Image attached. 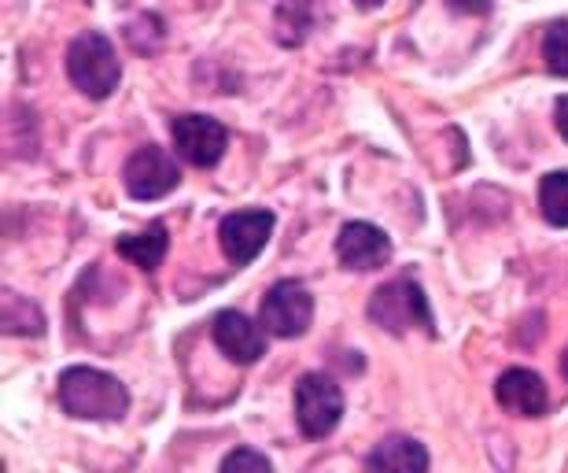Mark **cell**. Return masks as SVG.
<instances>
[{"label": "cell", "instance_id": "obj_16", "mask_svg": "<svg viewBox=\"0 0 568 473\" xmlns=\"http://www.w3.org/2000/svg\"><path fill=\"white\" fill-rule=\"evenodd\" d=\"M542 60H547V71L568 78V22H554V27L542 33Z\"/></svg>", "mask_w": 568, "mask_h": 473}, {"label": "cell", "instance_id": "obj_19", "mask_svg": "<svg viewBox=\"0 0 568 473\" xmlns=\"http://www.w3.org/2000/svg\"><path fill=\"white\" fill-rule=\"evenodd\" d=\"M558 130H561V138L568 141V97L558 100Z\"/></svg>", "mask_w": 568, "mask_h": 473}, {"label": "cell", "instance_id": "obj_5", "mask_svg": "<svg viewBox=\"0 0 568 473\" xmlns=\"http://www.w3.org/2000/svg\"><path fill=\"white\" fill-rule=\"evenodd\" d=\"M258 322H263V330L270 336H281V341L303 336L314 322V296L300 285V281L284 278L266 292L263 311H258Z\"/></svg>", "mask_w": 568, "mask_h": 473}, {"label": "cell", "instance_id": "obj_2", "mask_svg": "<svg viewBox=\"0 0 568 473\" xmlns=\"http://www.w3.org/2000/svg\"><path fill=\"white\" fill-rule=\"evenodd\" d=\"M67 78L74 82V89H82L85 97L108 100L122 82V63L115 44L108 41V33L85 30L78 33L67 49Z\"/></svg>", "mask_w": 568, "mask_h": 473}, {"label": "cell", "instance_id": "obj_20", "mask_svg": "<svg viewBox=\"0 0 568 473\" xmlns=\"http://www.w3.org/2000/svg\"><path fill=\"white\" fill-rule=\"evenodd\" d=\"M561 374L568 378V348H565V355H561Z\"/></svg>", "mask_w": 568, "mask_h": 473}, {"label": "cell", "instance_id": "obj_12", "mask_svg": "<svg viewBox=\"0 0 568 473\" xmlns=\"http://www.w3.org/2000/svg\"><path fill=\"white\" fill-rule=\"evenodd\" d=\"M366 473H428V452L414 436H388L369 452Z\"/></svg>", "mask_w": 568, "mask_h": 473}, {"label": "cell", "instance_id": "obj_13", "mask_svg": "<svg viewBox=\"0 0 568 473\" xmlns=\"http://www.w3.org/2000/svg\"><path fill=\"white\" fill-rule=\"evenodd\" d=\"M119 255L122 259H130L133 266H141V270H155L159 263L166 259L170 252V233L163 222H152V227H144L141 233H126V236H119Z\"/></svg>", "mask_w": 568, "mask_h": 473}, {"label": "cell", "instance_id": "obj_17", "mask_svg": "<svg viewBox=\"0 0 568 473\" xmlns=\"http://www.w3.org/2000/svg\"><path fill=\"white\" fill-rule=\"evenodd\" d=\"M219 473H274V466H270V459L263 452H255V447H233V452L222 459Z\"/></svg>", "mask_w": 568, "mask_h": 473}, {"label": "cell", "instance_id": "obj_1", "mask_svg": "<svg viewBox=\"0 0 568 473\" xmlns=\"http://www.w3.org/2000/svg\"><path fill=\"white\" fill-rule=\"evenodd\" d=\"M60 403L71 419L119 422L130 411V392L119 378L93 366H71L60 374Z\"/></svg>", "mask_w": 568, "mask_h": 473}, {"label": "cell", "instance_id": "obj_3", "mask_svg": "<svg viewBox=\"0 0 568 473\" xmlns=\"http://www.w3.org/2000/svg\"><path fill=\"white\" fill-rule=\"evenodd\" d=\"M369 319L388 333H406L422 325L425 333H436V319L428 311V300L414 278H395L377 289L369 300Z\"/></svg>", "mask_w": 568, "mask_h": 473}, {"label": "cell", "instance_id": "obj_18", "mask_svg": "<svg viewBox=\"0 0 568 473\" xmlns=\"http://www.w3.org/2000/svg\"><path fill=\"white\" fill-rule=\"evenodd\" d=\"M450 4L465 11V16H487L491 11V0H450Z\"/></svg>", "mask_w": 568, "mask_h": 473}, {"label": "cell", "instance_id": "obj_15", "mask_svg": "<svg viewBox=\"0 0 568 473\" xmlns=\"http://www.w3.org/2000/svg\"><path fill=\"white\" fill-rule=\"evenodd\" d=\"M4 330L30 336V333L44 330V319H41V311L33 308L27 296H19V292H4Z\"/></svg>", "mask_w": 568, "mask_h": 473}, {"label": "cell", "instance_id": "obj_7", "mask_svg": "<svg viewBox=\"0 0 568 473\" xmlns=\"http://www.w3.org/2000/svg\"><path fill=\"white\" fill-rule=\"evenodd\" d=\"M170 133H174V149L181 160L200 167V171L219 163L225 155V144H230V133L211 115H178Z\"/></svg>", "mask_w": 568, "mask_h": 473}, {"label": "cell", "instance_id": "obj_11", "mask_svg": "<svg viewBox=\"0 0 568 473\" xmlns=\"http://www.w3.org/2000/svg\"><path fill=\"white\" fill-rule=\"evenodd\" d=\"M495 400L503 403L509 414H517V419H539V414H547L550 407V392L542 385V378L536 370H525V366H514L498 378Z\"/></svg>", "mask_w": 568, "mask_h": 473}, {"label": "cell", "instance_id": "obj_6", "mask_svg": "<svg viewBox=\"0 0 568 473\" xmlns=\"http://www.w3.org/2000/svg\"><path fill=\"white\" fill-rule=\"evenodd\" d=\"M122 178H126V193L133 200H163L181 185V167L174 163V155L166 149L144 144V149L130 155Z\"/></svg>", "mask_w": 568, "mask_h": 473}, {"label": "cell", "instance_id": "obj_8", "mask_svg": "<svg viewBox=\"0 0 568 473\" xmlns=\"http://www.w3.org/2000/svg\"><path fill=\"white\" fill-rule=\"evenodd\" d=\"M270 233H274V215L263 208H247V211H233V215L222 219L219 244H222V252L230 263L247 266L266 248Z\"/></svg>", "mask_w": 568, "mask_h": 473}, {"label": "cell", "instance_id": "obj_14", "mask_svg": "<svg viewBox=\"0 0 568 473\" xmlns=\"http://www.w3.org/2000/svg\"><path fill=\"white\" fill-rule=\"evenodd\" d=\"M539 211L550 227H568V171H550L539 182Z\"/></svg>", "mask_w": 568, "mask_h": 473}, {"label": "cell", "instance_id": "obj_4", "mask_svg": "<svg viewBox=\"0 0 568 473\" xmlns=\"http://www.w3.org/2000/svg\"><path fill=\"white\" fill-rule=\"evenodd\" d=\"M344 419V392L328 374H303L295 385V422L303 436L322 441Z\"/></svg>", "mask_w": 568, "mask_h": 473}, {"label": "cell", "instance_id": "obj_9", "mask_svg": "<svg viewBox=\"0 0 568 473\" xmlns=\"http://www.w3.org/2000/svg\"><path fill=\"white\" fill-rule=\"evenodd\" d=\"M211 336L219 344V352L230 359V363H241V366H252L258 359L266 355V330L255 325L247 314L241 311H219L211 322Z\"/></svg>", "mask_w": 568, "mask_h": 473}, {"label": "cell", "instance_id": "obj_10", "mask_svg": "<svg viewBox=\"0 0 568 473\" xmlns=\"http://www.w3.org/2000/svg\"><path fill=\"white\" fill-rule=\"evenodd\" d=\"M392 241L388 233L373 222H347L336 236V259L347 270H377L388 263Z\"/></svg>", "mask_w": 568, "mask_h": 473}]
</instances>
